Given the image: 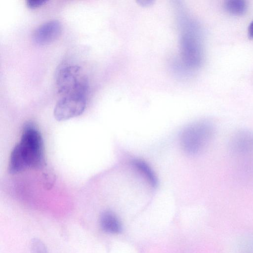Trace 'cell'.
<instances>
[{
  "label": "cell",
  "instance_id": "cell-1",
  "mask_svg": "<svg viewBox=\"0 0 253 253\" xmlns=\"http://www.w3.org/2000/svg\"><path fill=\"white\" fill-rule=\"evenodd\" d=\"M44 164L43 143L37 128L26 125L20 141L12 150L8 163V171L15 174L29 169H40Z\"/></svg>",
  "mask_w": 253,
  "mask_h": 253
},
{
  "label": "cell",
  "instance_id": "cell-2",
  "mask_svg": "<svg viewBox=\"0 0 253 253\" xmlns=\"http://www.w3.org/2000/svg\"><path fill=\"white\" fill-rule=\"evenodd\" d=\"M212 123L206 120L189 125L182 131L180 142L182 149L189 155L201 152L210 144L215 133Z\"/></svg>",
  "mask_w": 253,
  "mask_h": 253
},
{
  "label": "cell",
  "instance_id": "cell-3",
  "mask_svg": "<svg viewBox=\"0 0 253 253\" xmlns=\"http://www.w3.org/2000/svg\"><path fill=\"white\" fill-rule=\"evenodd\" d=\"M58 92L61 96L79 95L86 96L88 81L83 69L76 65H68L60 68L56 78Z\"/></svg>",
  "mask_w": 253,
  "mask_h": 253
},
{
  "label": "cell",
  "instance_id": "cell-4",
  "mask_svg": "<svg viewBox=\"0 0 253 253\" xmlns=\"http://www.w3.org/2000/svg\"><path fill=\"white\" fill-rule=\"evenodd\" d=\"M181 37L182 56L186 64L190 67H199L202 61L203 54L198 27L190 21L183 24Z\"/></svg>",
  "mask_w": 253,
  "mask_h": 253
},
{
  "label": "cell",
  "instance_id": "cell-5",
  "mask_svg": "<svg viewBox=\"0 0 253 253\" xmlns=\"http://www.w3.org/2000/svg\"><path fill=\"white\" fill-rule=\"evenodd\" d=\"M86 105L85 96L69 95L61 96L54 109V116L58 121H64L81 115Z\"/></svg>",
  "mask_w": 253,
  "mask_h": 253
},
{
  "label": "cell",
  "instance_id": "cell-6",
  "mask_svg": "<svg viewBox=\"0 0 253 253\" xmlns=\"http://www.w3.org/2000/svg\"><path fill=\"white\" fill-rule=\"evenodd\" d=\"M61 31L62 25L59 21L50 20L41 25L35 30L32 39L38 45H46L56 40Z\"/></svg>",
  "mask_w": 253,
  "mask_h": 253
},
{
  "label": "cell",
  "instance_id": "cell-7",
  "mask_svg": "<svg viewBox=\"0 0 253 253\" xmlns=\"http://www.w3.org/2000/svg\"><path fill=\"white\" fill-rule=\"evenodd\" d=\"M230 151L236 155H246L253 151V131L240 129L232 135L229 140Z\"/></svg>",
  "mask_w": 253,
  "mask_h": 253
},
{
  "label": "cell",
  "instance_id": "cell-8",
  "mask_svg": "<svg viewBox=\"0 0 253 253\" xmlns=\"http://www.w3.org/2000/svg\"><path fill=\"white\" fill-rule=\"evenodd\" d=\"M100 224L102 229L108 233H119L122 229L121 221L117 216L109 211H105L101 213Z\"/></svg>",
  "mask_w": 253,
  "mask_h": 253
},
{
  "label": "cell",
  "instance_id": "cell-9",
  "mask_svg": "<svg viewBox=\"0 0 253 253\" xmlns=\"http://www.w3.org/2000/svg\"><path fill=\"white\" fill-rule=\"evenodd\" d=\"M131 164L149 182L150 184L155 187L158 182L157 177L147 163L140 159H134L132 161Z\"/></svg>",
  "mask_w": 253,
  "mask_h": 253
},
{
  "label": "cell",
  "instance_id": "cell-10",
  "mask_svg": "<svg viewBox=\"0 0 253 253\" xmlns=\"http://www.w3.org/2000/svg\"><path fill=\"white\" fill-rule=\"evenodd\" d=\"M224 8L229 13L235 15L244 14L247 9V4L242 0H228L225 1Z\"/></svg>",
  "mask_w": 253,
  "mask_h": 253
},
{
  "label": "cell",
  "instance_id": "cell-11",
  "mask_svg": "<svg viewBox=\"0 0 253 253\" xmlns=\"http://www.w3.org/2000/svg\"><path fill=\"white\" fill-rule=\"evenodd\" d=\"M31 253H47L45 244L40 239H32L30 244Z\"/></svg>",
  "mask_w": 253,
  "mask_h": 253
},
{
  "label": "cell",
  "instance_id": "cell-12",
  "mask_svg": "<svg viewBox=\"0 0 253 253\" xmlns=\"http://www.w3.org/2000/svg\"><path fill=\"white\" fill-rule=\"evenodd\" d=\"M47 1L46 0H27L26 5L28 7L33 9L41 6Z\"/></svg>",
  "mask_w": 253,
  "mask_h": 253
},
{
  "label": "cell",
  "instance_id": "cell-13",
  "mask_svg": "<svg viewBox=\"0 0 253 253\" xmlns=\"http://www.w3.org/2000/svg\"><path fill=\"white\" fill-rule=\"evenodd\" d=\"M249 37L253 39V21L250 24L248 29Z\"/></svg>",
  "mask_w": 253,
  "mask_h": 253
}]
</instances>
